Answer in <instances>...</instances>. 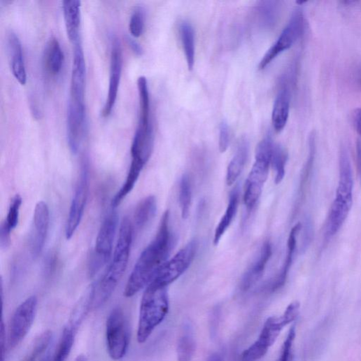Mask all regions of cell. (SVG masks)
Returning <instances> with one entry per match:
<instances>
[{"label": "cell", "mask_w": 361, "mask_h": 361, "mask_svg": "<svg viewBox=\"0 0 361 361\" xmlns=\"http://www.w3.org/2000/svg\"><path fill=\"white\" fill-rule=\"evenodd\" d=\"M174 237L169 228V213L166 211L160 221L155 239L142 252L127 283L125 295L130 298L146 288L166 262Z\"/></svg>", "instance_id": "obj_1"}, {"label": "cell", "mask_w": 361, "mask_h": 361, "mask_svg": "<svg viewBox=\"0 0 361 361\" xmlns=\"http://www.w3.org/2000/svg\"><path fill=\"white\" fill-rule=\"evenodd\" d=\"M134 226L128 218L122 222L113 260L101 281L94 286L92 307L99 309L113 295L127 269L134 236Z\"/></svg>", "instance_id": "obj_2"}, {"label": "cell", "mask_w": 361, "mask_h": 361, "mask_svg": "<svg viewBox=\"0 0 361 361\" xmlns=\"http://www.w3.org/2000/svg\"><path fill=\"white\" fill-rule=\"evenodd\" d=\"M353 177L349 153L345 146L339 152V179L336 197L330 209L325 236H334L345 222L353 204Z\"/></svg>", "instance_id": "obj_3"}, {"label": "cell", "mask_w": 361, "mask_h": 361, "mask_svg": "<svg viewBox=\"0 0 361 361\" xmlns=\"http://www.w3.org/2000/svg\"><path fill=\"white\" fill-rule=\"evenodd\" d=\"M169 309L167 287L151 283L143 293L140 307L137 340L145 343L166 318Z\"/></svg>", "instance_id": "obj_4"}, {"label": "cell", "mask_w": 361, "mask_h": 361, "mask_svg": "<svg viewBox=\"0 0 361 361\" xmlns=\"http://www.w3.org/2000/svg\"><path fill=\"white\" fill-rule=\"evenodd\" d=\"M274 145L272 138L267 136L256 148L255 162L245 185L243 201L248 211L254 208L262 194L268 177Z\"/></svg>", "instance_id": "obj_5"}, {"label": "cell", "mask_w": 361, "mask_h": 361, "mask_svg": "<svg viewBox=\"0 0 361 361\" xmlns=\"http://www.w3.org/2000/svg\"><path fill=\"white\" fill-rule=\"evenodd\" d=\"M139 119L133 140L131 153L146 159L150 157L154 145L153 127L150 121V97L145 76L138 79Z\"/></svg>", "instance_id": "obj_6"}, {"label": "cell", "mask_w": 361, "mask_h": 361, "mask_svg": "<svg viewBox=\"0 0 361 361\" xmlns=\"http://www.w3.org/2000/svg\"><path fill=\"white\" fill-rule=\"evenodd\" d=\"M199 245L197 239L189 242L174 256L163 264L152 283L167 288L182 276L194 261Z\"/></svg>", "instance_id": "obj_7"}, {"label": "cell", "mask_w": 361, "mask_h": 361, "mask_svg": "<svg viewBox=\"0 0 361 361\" xmlns=\"http://www.w3.org/2000/svg\"><path fill=\"white\" fill-rule=\"evenodd\" d=\"M129 328L121 308H115L106 323L107 348L111 358L119 360L126 355L129 345Z\"/></svg>", "instance_id": "obj_8"}, {"label": "cell", "mask_w": 361, "mask_h": 361, "mask_svg": "<svg viewBox=\"0 0 361 361\" xmlns=\"http://www.w3.org/2000/svg\"><path fill=\"white\" fill-rule=\"evenodd\" d=\"M118 214L113 210L106 217L99 232L93 255L90 257V274L96 275L108 262L113 251L114 239L118 225Z\"/></svg>", "instance_id": "obj_9"}, {"label": "cell", "mask_w": 361, "mask_h": 361, "mask_svg": "<svg viewBox=\"0 0 361 361\" xmlns=\"http://www.w3.org/2000/svg\"><path fill=\"white\" fill-rule=\"evenodd\" d=\"M305 27L304 15L302 8H297L278 40L264 54L258 68L262 70L279 55L290 49L302 36Z\"/></svg>", "instance_id": "obj_10"}, {"label": "cell", "mask_w": 361, "mask_h": 361, "mask_svg": "<svg viewBox=\"0 0 361 361\" xmlns=\"http://www.w3.org/2000/svg\"><path fill=\"white\" fill-rule=\"evenodd\" d=\"M89 187V164L87 160L84 159L81 164L80 176L66 222L65 229L66 239L72 238L81 222L88 198Z\"/></svg>", "instance_id": "obj_11"}, {"label": "cell", "mask_w": 361, "mask_h": 361, "mask_svg": "<svg viewBox=\"0 0 361 361\" xmlns=\"http://www.w3.org/2000/svg\"><path fill=\"white\" fill-rule=\"evenodd\" d=\"M300 304L295 302L290 304L281 316L270 317L265 321L258 339L254 344L265 353L278 339L282 330L294 322L298 317Z\"/></svg>", "instance_id": "obj_12"}, {"label": "cell", "mask_w": 361, "mask_h": 361, "mask_svg": "<svg viewBox=\"0 0 361 361\" xmlns=\"http://www.w3.org/2000/svg\"><path fill=\"white\" fill-rule=\"evenodd\" d=\"M38 299L32 296L24 301L15 311L11 320L9 346L16 348L27 337L35 320Z\"/></svg>", "instance_id": "obj_13"}, {"label": "cell", "mask_w": 361, "mask_h": 361, "mask_svg": "<svg viewBox=\"0 0 361 361\" xmlns=\"http://www.w3.org/2000/svg\"><path fill=\"white\" fill-rule=\"evenodd\" d=\"M122 64L121 43L118 38L115 37L112 40L108 94L102 113L103 117L105 118L111 115L116 104L122 76Z\"/></svg>", "instance_id": "obj_14"}, {"label": "cell", "mask_w": 361, "mask_h": 361, "mask_svg": "<svg viewBox=\"0 0 361 361\" xmlns=\"http://www.w3.org/2000/svg\"><path fill=\"white\" fill-rule=\"evenodd\" d=\"M73 45L69 102L85 106V62L84 52L80 41Z\"/></svg>", "instance_id": "obj_15"}, {"label": "cell", "mask_w": 361, "mask_h": 361, "mask_svg": "<svg viewBox=\"0 0 361 361\" xmlns=\"http://www.w3.org/2000/svg\"><path fill=\"white\" fill-rule=\"evenodd\" d=\"M49 225V208L45 202L40 201L35 208L33 229L30 239L31 253L34 257H38L44 248Z\"/></svg>", "instance_id": "obj_16"}, {"label": "cell", "mask_w": 361, "mask_h": 361, "mask_svg": "<svg viewBox=\"0 0 361 361\" xmlns=\"http://www.w3.org/2000/svg\"><path fill=\"white\" fill-rule=\"evenodd\" d=\"M273 255V246L269 241H266L262 246L258 256L248 268L241 282V290L248 291L262 277L265 267Z\"/></svg>", "instance_id": "obj_17"}, {"label": "cell", "mask_w": 361, "mask_h": 361, "mask_svg": "<svg viewBox=\"0 0 361 361\" xmlns=\"http://www.w3.org/2000/svg\"><path fill=\"white\" fill-rule=\"evenodd\" d=\"M302 227V224L298 223L291 230L288 242V253L286 259L280 274L269 285V289L272 292L281 289L286 283L297 247V236L301 231Z\"/></svg>", "instance_id": "obj_18"}, {"label": "cell", "mask_w": 361, "mask_h": 361, "mask_svg": "<svg viewBox=\"0 0 361 361\" xmlns=\"http://www.w3.org/2000/svg\"><path fill=\"white\" fill-rule=\"evenodd\" d=\"M8 44L13 75L18 82L24 85L27 83V76L22 43L18 36L11 32L8 36Z\"/></svg>", "instance_id": "obj_19"}, {"label": "cell", "mask_w": 361, "mask_h": 361, "mask_svg": "<svg viewBox=\"0 0 361 361\" xmlns=\"http://www.w3.org/2000/svg\"><path fill=\"white\" fill-rule=\"evenodd\" d=\"M63 11L68 38L75 44L80 41V2L78 0H66L63 2Z\"/></svg>", "instance_id": "obj_20"}, {"label": "cell", "mask_w": 361, "mask_h": 361, "mask_svg": "<svg viewBox=\"0 0 361 361\" xmlns=\"http://www.w3.org/2000/svg\"><path fill=\"white\" fill-rule=\"evenodd\" d=\"M290 93L287 87L280 90L274 106L272 122L277 132H281L285 127L290 115Z\"/></svg>", "instance_id": "obj_21"}, {"label": "cell", "mask_w": 361, "mask_h": 361, "mask_svg": "<svg viewBox=\"0 0 361 361\" xmlns=\"http://www.w3.org/2000/svg\"><path fill=\"white\" fill-rule=\"evenodd\" d=\"M281 10L282 6L281 2H261L255 8L257 21L263 29H273L279 21Z\"/></svg>", "instance_id": "obj_22"}, {"label": "cell", "mask_w": 361, "mask_h": 361, "mask_svg": "<svg viewBox=\"0 0 361 361\" xmlns=\"http://www.w3.org/2000/svg\"><path fill=\"white\" fill-rule=\"evenodd\" d=\"M249 153V143L246 138L239 141L235 155L228 165L226 183L232 186L241 174L246 163Z\"/></svg>", "instance_id": "obj_23"}, {"label": "cell", "mask_w": 361, "mask_h": 361, "mask_svg": "<svg viewBox=\"0 0 361 361\" xmlns=\"http://www.w3.org/2000/svg\"><path fill=\"white\" fill-rule=\"evenodd\" d=\"M197 348L192 326L187 323L183 328L177 340L176 354L178 361H192Z\"/></svg>", "instance_id": "obj_24"}, {"label": "cell", "mask_w": 361, "mask_h": 361, "mask_svg": "<svg viewBox=\"0 0 361 361\" xmlns=\"http://www.w3.org/2000/svg\"><path fill=\"white\" fill-rule=\"evenodd\" d=\"M239 187H236L230 193L227 208L216 227L214 235V245L218 246L222 236L227 232L232 223L239 208Z\"/></svg>", "instance_id": "obj_25"}, {"label": "cell", "mask_w": 361, "mask_h": 361, "mask_svg": "<svg viewBox=\"0 0 361 361\" xmlns=\"http://www.w3.org/2000/svg\"><path fill=\"white\" fill-rule=\"evenodd\" d=\"M157 212V200L149 196L137 205L134 215V229L141 231L152 221Z\"/></svg>", "instance_id": "obj_26"}, {"label": "cell", "mask_w": 361, "mask_h": 361, "mask_svg": "<svg viewBox=\"0 0 361 361\" xmlns=\"http://www.w3.org/2000/svg\"><path fill=\"white\" fill-rule=\"evenodd\" d=\"M64 56L60 44L56 38L48 43L44 53V64L46 71L52 76L58 75L63 66Z\"/></svg>", "instance_id": "obj_27"}, {"label": "cell", "mask_w": 361, "mask_h": 361, "mask_svg": "<svg viewBox=\"0 0 361 361\" xmlns=\"http://www.w3.org/2000/svg\"><path fill=\"white\" fill-rule=\"evenodd\" d=\"M144 165L132 160L129 170L123 186L112 201V208L115 209L134 189Z\"/></svg>", "instance_id": "obj_28"}, {"label": "cell", "mask_w": 361, "mask_h": 361, "mask_svg": "<svg viewBox=\"0 0 361 361\" xmlns=\"http://www.w3.org/2000/svg\"><path fill=\"white\" fill-rule=\"evenodd\" d=\"M180 36L182 39L188 68L192 71L195 62V34L192 24L184 22L180 25Z\"/></svg>", "instance_id": "obj_29"}, {"label": "cell", "mask_w": 361, "mask_h": 361, "mask_svg": "<svg viewBox=\"0 0 361 361\" xmlns=\"http://www.w3.org/2000/svg\"><path fill=\"white\" fill-rule=\"evenodd\" d=\"M76 330L69 325L64 328L59 343L53 353L52 361H65L73 346Z\"/></svg>", "instance_id": "obj_30"}, {"label": "cell", "mask_w": 361, "mask_h": 361, "mask_svg": "<svg viewBox=\"0 0 361 361\" xmlns=\"http://www.w3.org/2000/svg\"><path fill=\"white\" fill-rule=\"evenodd\" d=\"M288 160V151L282 146L275 144L272 158H271V164L276 172V183L277 185L281 183L285 178Z\"/></svg>", "instance_id": "obj_31"}, {"label": "cell", "mask_w": 361, "mask_h": 361, "mask_svg": "<svg viewBox=\"0 0 361 361\" xmlns=\"http://www.w3.org/2000/svg\"><path fill=\"white\" fill-rule=\"evenodd\" d=\"M192 200V190L190 178L185 174L180 178L179 183V204L182 216L187 219L190 215V211Z\"/></svg>", "instance_id": "obj_32"}, {"label": "cell", "mask_w": 361, "mask_h": 361, "mask_svg": "<svg viewBox=\"0 0 361 361\" xmlns=\"http://www.w3.org/2000/svg\"><path fill=\"white\" fill-rule=\"evenodd\" d=\"M52 339V332L47 330L42 333L36 340L34 346L29 353L23 361H36L42 353L49 346Z\"/></svg>", "instance_id": "obj_33"}, {"label": "cell", "mask_w": 361, "mask_h": 361, "mask_svg": "<svg viewBox=\"0 0 361 361\" xmlns=\"http://www.w3.org/2000/svg\"><path fill=\"white\" fill-rule=\"evenodd\" d=\"M146 21V13L143 8L134 9L129 21V31L134 38H139L143 33Z\"/></svg>", "instance_id": "obj_34"}, {"label": "cell", "mask_w": 361, "mask_h": 361, "mask_svg": "<svg viewBox=\"0 0 361 361\" xmlns=\"http://www.w3.org/2000/svg\"><path fill=\"white\" fill-rule=\"evenodd\" d=\"M22 204V199L20 194H17L11 201L6 222L12 230L18 225Z\"/></svg>", "instance_id": "obj_35"}, {"label": "cell", "mask_w": 361, "mask_h": 361, "mask_svg": "<svg viewBox=\"0 0 361 361\" xmlns=\"http://www.w3.org/2000/svg\"><path fill=\"white\" fill-rule=\"evenodd\" d=\"M296 338V327L293 325L290 330L283 344L278 361H292L293 346Z\"/></svg>", "instance_id": "obj_36"}, {"label": "cell", "mask_w": 361, "mask_h": 361, "mask_svg": "<svg viewBox=\"0 0 361 361\" xmlns=\"http://www.w3.org/2000/svg\"><path fill=\"white\" fill-rule=\"evenodd\" d=\"M230 140L229 128L225 121H222L220 125L219 148L221 153L227 151Z\"/></svg>", "instance_id": "obj_37"}, {"label": "cell", "mask_w": 361, "mask_h": 361, "mask_svg": "<svg viewBox=\"0 0 361 361\" xmlns=\"http://www.w3.org/2000/svg\"><path fill=\"white\" fill-rule=\"evenodd\" d=\"M11 228L6 222H3L0 227V246L3 249H7L11 244Z\"/></svg>", "instance_id": "obj_38"}, {"label": "cell", "mask_w": 361, "mask_h": 361, "mask_svg": "<svg viewBox=\"0 0 361 361\" xmlns=\"http://www.w3.org/2000/svg\"><path fill=\"white\" fill-rule=\"evenodd\" d=\"M0 344H1V361H5L6 355V331L3 318L1 323V335H0Z\"/></svg>", "instance_id": "obj_39"}, {"label": "cell", "mask_w": 361, "mask_h": 361, "mask_svg": "<svg viewBox=\"0 0 361 361\" xmlns=\"http://www.w3.org/2000/svg\"><path fill=\"white\" fill-rule=\"evenodd\" d=\"M353 122L356 132L361 136V108L355 110L353 114Z\"/></svg>", "instance_id": "obj_40"}, {"label": "cell", "mask_w": 361, "mask_h": 361, "mask_svg": "<svg viewBox=\"0 0 361 361\" xmlns=\"http://www.w3.org/2000/svg\"><path fill=\"white\" fill-rule=\"evenodd\" d=\"M127 41L135 55L137 56H141L143 55V50L141 45L136 41L130 37H127Z\"/></svg>", "instance_id": "obj_41"}, {"label": "cell", "mask_w": 361, "mask_h": 361, "mask_svg": "<svg viewBox=\"0 0 361 361\" xmlns=\"http://www.w3.org/2000/svg\"><path fill=\"white\" fill-rule=\"evenodd\" d=\"M356 150L360 169V177H361V139H358L356 143Z\"/></svg>", "instance_id": "obj_42"}, {"label": "cell", "mask_w": 361, "mask_h": 361, "mask_svg": "<svg viewBox=\"0 0 361 361\" xmlns=\"http://www.w3.org/2000/svg\"><path fill=\"white\" fill-rule=\"evenodd\" d=\"M207 361H222V356L218 353L212 354Z\"/></svg>", "instance_id": "obj_43"}, {"label": "cell", "mask_w": 361, "mask_h": 361, "mask_svg": "<svg viewBox=\"0 0 361 361\" xmlns=\"http://www.w3.org/2000/svg\"><path fill=\"white\" fill-rule=\"evenodd\" d=\"M53 354L48 353L41 361H52Z\"/></svg>", "instance_id": "obj_44"}, {"label": "cell", "mask_w": 361, "mask_h": 361, "mask_svg": "<svg viewBox=\"0 0 361 361\" xmlns=\"http://www.w3.org/2000/svg\"><path fill=\"white\" fill-rule=\"evenodd\" d=\"M75 361H88V360L84 355H80L76 358Z\"/></svg>", "instance_id": "obj_45"}, {"label": "cell", "mask_w": 361, "mask_h": 361, "mask_svg": "<svg viewBox=\"0 0 361 361\" xmlns=\"http://www.w3.org/2000/svg\"><path fill=\"white\" fill-rule=\"evenodd\" d=\"M358 80H359V83H360V85H361V72H360V74H359Z\"/></svg>", "instance_id": "obj_46"}]
</instances>
